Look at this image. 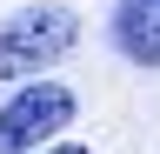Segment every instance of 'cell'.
<instances>
[{"label":"cell","mask_w":160,"mask_h":154,"mask_svg":"<svg viewBox=\"0 0 160 154\" xmlns=\"http://www.w3.org/2000/svg\"><path fill=\"white\" fill-rule=\"evenodd\" d=\"M47 154H93V147H87V141H53Z\"/></svg>","instance_id":"277c9868"},{"label":"cell","mask_w":160,"mask_h":154,"mask_svg":"<svg viewBox=\"0 0 160 154\" xmlns=\"http://www.w3.org/2000/svg\"><path fill=\"white\" fill-rule=\"evenodd\" d=\"M107 34L133 67H147V74L160 67V0H113Z\"/></svg>","instance_id":"3957f363"},{"label":"cell","mask_w":160,"mask_h":154,"mask_svg":"<svg viewBox=\"0 0 160 154\" xmlns=\"http://www.w3.org/2000/svg\"><path fill=\"white\" fill-rule=\"evenodd\" d=\"M80 47V13L67 0H33L13 7L0 20V81H47V67H60Z\"/></svg>","instance_id":"6da1fadb"},{"label":"cell","mask_w":160,"mask_h":154,"mask_svg":"<svg viewBox=\"0 0 160 154\" xmlns=\"http://www.w3.org/2000/svg\"><path fill=\"white\" fill-rule=\"evenodd\" d=\"M73 87H60V81H27V87H13V101L0 107V154H47L60 134L73 127Z\"/></svg>","instance_id":"7a4b0ae2"}]
</instances>
